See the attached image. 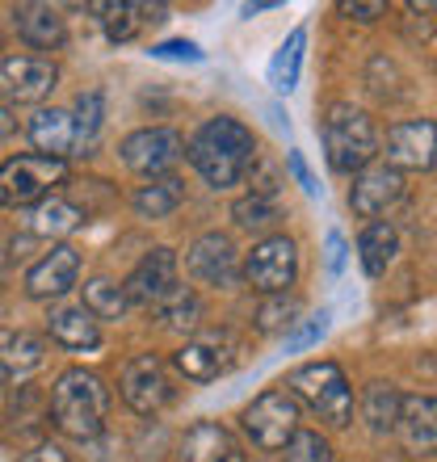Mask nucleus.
Wrapping results in <instances>:
<instances>
[{"instance_id": "c9c22d12", "label": "nucleus", "mask_w": 437, "mask_h": 462, "mask_svg": "<svg viewBox=\"0 0 437 462\" xmlns=\"http://www.w3.org/2000/svg\"><path fill=\"white\" fill-rule=\"evenodd\" d=\"M286 164H291V172H294V181L303 185V194L307 198H320V185H316V177H311V169H307V160H303V152H286Z\"/></svg>"}, {"instance_id": "f8f14e48", "label": "nucleus", "mask_w": 437, "mask_h": 462, "mask_svg": "<svg viewBox=\"0 0 437 462\" xmlns=\"http://www.w3.org/2000/svg\"><path fill=\"white\" fill-rule=\"evenodd\" d=\"M185 269L202 286H231L236 282V244H231V236H223V231L198 236L190 244V253H185Z\"/></svg>"}, {"instance_id": "cd10ccee", "label": "nucleus", "mask_w": 437, "mask_h": 462, "mask_svg": "<svg viewBox=\"0 0 437 462\" xmlns=\"http://www.w3.org/2000/svg\"><path fill=\"white\" fill-rule=\"evenodd\" d=\"M172 365H177L185 378H194V383H210V378L223 374V357H218V349L215 345H202V341H185L181 349L172 353Z\"/></svg>"}, {"instance_id": "f3484780", "label": "nucleus", "mask_w": 437, "mask_h": 462, "mask_svg": "<svg viewBox=\"0 0 437 462\" xmlns=\"http://www.w3.org/2000/svg\"><path fill=\"white\" fill-rule=\"evenodd\" d=\"M177 462H244V450L231 438V429H223L218 420H198L177 441Z\"/></svg>"}, {"instance_id": "ea45409f", "label": "nucleus", "mask_w": 437, "mask_h": 462, "mask_svg": "<svg viewBox=\"0 0 437 462\" xmlns=\"http://www.w3.org/2000/svg\"><path fill=\"white\" fill-rule=\"evenodd\" d=\"M25 462H68V454L60 446H38L34 454H25Z\"/></svg>"}, {"instance_id": "f03ea898", "label": "nucleus", "mask_w": 437, "mask_h": 462, "mask_svg": "<svg viewBox=\"0 0 437 462\" xmlns=\"http://www.w3.org/2000/svg\"><path fill=\"white\" fill-rule=\"evenodd\" d=\"M106 416H109V391L93 370H63L51 387V420L60 429L63 438L72 441H93L101 438L106 429Z\"/></svg>"}, {"instance_id": "2eb2a0df", "label": "nucleus", "mask_w": 437, "mask_h": 462, "mask_svg": "<svg viewBox=\"0 0 437 462\" xmlns=\"http://www.w3.org/2000/svg\"><path fill=\"white\" fill-rule=\"evenodd\" d=\"M395 438H400L404 454H413V458L437 454V395H404Z\"/></svg>"}, {"instance_id": "9b49d317", "label": "nucleus", "mask_w": 437, "mask_h": 462, "mask_svg": "<svg viewBox=\"0 0 437 462\" xmlns=\"http://www.w3.org/2000/svg\"><path fill=\"white\" fill-rule=\"evenodd\" d=\"M404 198V172H395L391 164H370L353 177L349 189V207L358 219L375 223L378 215H387V207H395Z\"/></svg>"}, {"instance_id": "a878e982", "label": "nucleus", "mask_w": 437, "mask_h": 462, "mask_svg": "<svg viewBox=\"0 0 437 462\" xmlns=\"http://www.w3.org/2000/svg\"><path fill=\"white\" fill-rule=\"evenodd\" d=\"M303 47H307V30H291L286 42L274 51L269 60V85L274 93H291L299 85V72H303Z\"/></svg>"}, {"instance_id": "9d476101", "label": "nucleus", "mask_w": 437, "mask_h": 462, "mask_svg": "<svg viewBox=\"0 0 437 462\" xmlns=\"http://www.w3.org/2000/svg\"><path fill=\"white\" fill-rule=\"evenodd\" d=\"M387 164L395 172H429L437 164V122L408 118L387 131Z\"/></svg>"}, {"instance_id": "bb28decb", "label": "nucleus", "mask_w": 437, "mask_h": 462, "mask_svg": "<svg viewBox=\"0 0 437 462\" xmlns=\"http://www.w3.org/2000/svg\"><path fill=\"white\" fill-rule=\"evenodd\" d=\"M93 319H122L126 311H131V299H126V291H122L118 282L109 278H88L85 282V303H80Z\"/></svg>"}, {"instance_id": "e433bc0d", "label": "nucleus", "mask_w": 437, "mask_h": 462, "mask_svg": "<svg viewBox=\"0 0 437 462\" xmlns=\"http://www.w3.org/2000/svg\"><path fill=\"white\" fill-rule=\"evenodd\" d=\"M324 332H328V311H320V316L311 319V324H307V328L299 332V337H291V349H307V345L320 341Z\"/></svg>"}, {"instance_id": "7ed1b4c3", "label": "nucleus", "mask_w": 437, "mask_h": 462, "mask_svg": "<svg viewBox=\"0 0 437 462\" xmlns=\"http://www.w3.org/2000/svg\"><path fill=\"white\" fill-rule=\"evenodd\" d=\"M320 139H324V156L332 172L340 177H358L370 169L378 156V126L366 110H358L353 101H332L320 118Z\"/></svg>"}, {"instance_id": "4c0bfd02", "label": "nucleus", "mask_w": 437, "mask_h": 462, "mask_svg": "<svg viewBox=\"0 0 437 462\" xmlns=\"http://www.w3.org/2000/svg\"><path fill=\"white\" fill-rule=\"evenodd\" d=\"M340 13L349 22H378V17H387V5H340Z\"/></svg>"}, {"instance_id": "4468645a", "label": "nucleus", "mask_w": 437, "mask_h": 462, "mask_svg": "<svg viewBox=\"0 0 437 462\" xmlns=\"http://www.w3.org/2000/svg\"><path fill=\"white\" fill-rule=\"evenodd\" d=\"M177 286V253L172 248H152V253L131 269V278L122 282V291L131 303H144V307H156L164 294Z\"/></svg>"}, {"instance_id": "aec40b11", "label": "nucleus", "mask_w": 437, "mask_h": 462, "mask_svg": "<svg viewBox=\"0 0 437 462\" xmlns=\"http://www.w3.org/2000/svg\"><path fill=\"white\" fill-rule=\"evenodd\" d=\"M13 25H17L22 42H30V47H38V51H55V47H63V38H68L63 13L51 9V5H17V9H13Z\"/></svg>"}, {"instance_id": "473e14b6", "label": "nucleus", "mask_w": 437, "mask_h": 462, "mask_svg": "<svg viewBox=\"0 0 437 462\" xmlns=\"http://www.w3.org/2000/svg\"><path fill=\"white\" fill-rule=\"evenodd\" d=\"M286 462H337L332 458V441L316 429H299L291 441H286Z\"/></svg>"}, {"instance_id": "39448f33", "label": "nucleus", "mask_w": 437, "mask_h": 462, "mask_svg": "<svg viewBox=\"0 0 437 462\" xmlns=\"http://www.w3.org/2000/svg\"><path fill=\"white\" fill-rule=\"evenodd\" d=\"M68 164L51 156H13L0 164V207H38L47 202L51 189L63 185Z\"/></svg>"}, {"instance_id": "0eeeda50", "label": "nucleus", "mask_w": 437, "mask_h": 462, "mask_svg": "<svg viewBox=\"0 0 437 462\" xmlns=\"http://www.w3.org/2000/svg\"><path fill=\"white\" fill-rule=\"evenodd\" d=\"M244 282L256 294H286L299 282V244L291 236H265L244 256Z\"/></svg>"}, {"instance_id": "ddd939ff", "label": "nucleus", "mask_w": 437, "mask_h": 462, "mask_svg": "<svg viewBox=\"0 0 437 462\" xmlns=\"http://www.w3.org/2000/svg\"><path fill=\"white\" fill-rule=\"evenodd\" d=\"M60 80V68L42 55H5L0 60V85L13 101H42Z\"/></svg>"}, {"instance_id": "1a4fd4ad", "label": "nucleus", "mask_w": 437, "mask_h": 462, "mask_svg": "<svg viewBox=\"0 0 437 462\" xmlns=\"http://www.w3.org/2000/svg\"><path fill=\"white\" fill-rule=\"evenodd\" d=\"M118 391H122V400L131 403L139 416L160 412V408L172 400L169 370H164V362H160L156 353H135L131 362L122 365Z\"/></svg>"}, {"instance_id": "72a5a7b5", "label": "nucleus", "mask_w": 437, "mask_h": 462, "mask_svg": "<svg viewBox=\"0 0 437 462\" xmlns=\"http://www.w3.org/2000/svg\"><path fill=\"white\" fill-rule=\"evenodd\" d=\"M294 316H299V303H269L256 311V319H261V332H278V328H291Z\"/></svg>"}, {"instance_id": "c756f323", "label": "nucleus", "mask_w": 437, "mask_h": 462, "mask_svg": "<svg viewBox=\"0 0 437 462\" xmlns=\"http://www.w3.org/2000/svg\"><path fill=\"white\" fill-rule=\"evenodd\" d=\"M231 219H236V227H244V231H265L282 219V210H278V202H269V198L244 194V198H236Z\"/></svg>"}, {"instance_id": "f257e3e1", "label": "nucleus", "mask_w": 437, "mask_h": 462, "mask_svg": "<svg viewBox=\"0 0 437 462\" xmlns=\"http://www.w3.org/2000/svg\"><path fill=\"white\" fill-rule=\"evenodd\" d=\"M185 156L198 169V177L215 189H231L240 185L256 164V139L253 131L244 126L240 118L231 114H218V118H207L194 131V139L185 143Z\"/></svg>"}, {"instance_id": "a211bd4d", "label": "nucleus", "mask_w": 437, "mask_h": 462, "mask_svg": "<svg viewBox=\"0 0 437 462\" xmlns=\"http://www.w3.org/2000/svg\"><path fill=\"white\" fill-rule=\"evenodd\" d=\"M30 143L51 160H63V156H80V143H76V114L68 110H38L25 126Z\"/></svg>"}, {"instance_id": "c85d7f7f", "label": "nucleus", "mask_w": 437, "mask_h": 462, "mask_svg": "<svg viewBox=\"0 0 437 462\" xmlns=\"http://www.w3.org/2000/svg\"><path fill=\"white\" fill-rule=\"evenodd\" d=\"M156 316L164 319V328H185L190 332L198 324V316H202V303H198V294L190 291V286L177 282V286L156 303Z\"/></svg>"}, {"instance_id": "dca6fc26", "label": "nucleus", "mask_w": 437, "mask_h": 462, "mask_svg": "<svg viewBox=\"0 0 437 462\" xmlns=\"http://www.w3.org/2000/svg\"><path fill=\"white\" fill-rule=\"evenodd\" d=\"M80 278V253L72 244H55L30 273H25V294L30 299H60L68 294Z\"/></svg>"}, {"instance_id": "4be33fe9", "label": "nucleus", "mask_w": 437, "mask_h": 462, "mask_svg": "<svg viewBox=\"0 0 437 462\" xmlns=\"http://www.w3.org/2000/svg\"><path fill=\"white\" fill-rule=\"evenodd\" d=\"M395 253H400V231L391 227L387 219L366 223L362 236H358V256H362L366 278H383L387 265L395 261Z\"/></svg>"}, {"instance_id": "20e7f679", "label": "nucleus", "mask_w": 437, "mask_h": 462, "mask_svg": "<svg viewBox=\"0 0 437 462\" xmlns=\"http://www.w3.org/2000/svg\"><path fill=\"white\" fill-rule=\"evenodd\" d=\"M294 400H303L328 429H349L353 425V387L337 362H307L291 370L286 378Z\"/></svg>"}, {"instance_id": "2f4dec72", "label": "nucleus", "mask_w": 437, "mask_h": 462, "mask_svg": "<svg viewBox=\"0 0 437 462\" xmlns=\"http://www.w3.org/2000/svg\"><path fill=\"white\" fill-rule=\"evenodd\" d=\"M101 122H106V101H101V93H80V97H76V143H80V156H85V147L98 143Z\"/></svg>"}, {"instance_id": "a19ab883", "label": "nucleus", "mask_w": 437, "mask_h": 462, "mask_svg": "<svg viewBox=\"0 0 437 462\" xmlns=\"http://www.w3.org/2000/svg\"><path fill=\"white\" fill-rule=\"evenodd\" d=\"M13 131H17V118L9 114V106H0V143H5Z\"/></svg>"}, {"instance_id": "393cba45", "label": "nucleus", "mask_w": 437, "mask_h": 462, "mask_svg": "<svg viewBox=\"0 0 437 462\" xmlns=\"http://www.w3.org/2000/svg\"><path fill=\"white\" fill-rule=\"evenodd\" d=\"M88 215L76 207V202H68V198H47V202H38V207L30 210V236H68V231H76Z\"/></svg>"}, {"instance_id": "412c9836", "label": "nucleus", "mask_w": 437, "mask_h": 462, "mask_svg": "<svg viewBox=\"0 0 437 462\" xmlns=\"http://www.w3.org/2000/svg\"><path fill=\"white\" fill-rule=\"evenodd\" d=\"M47 332L51 341H60L63 349H98L101 345L98 319L88 316L85 307H55L47 316Z\"/></svg>"}, {"instance_id": "5701e85b", "label": "nucleus", "mask_w": 437, "mask_h": 462, "mask_svg": "<svg viewBox=\"0 0 437 462\" xmlns=\"http://www.w3.org/2000/svg\"><path fill=\"white\" fill-rule=\"evenodd\" d=\"M181 202H185V185L177 181V177H156V181L139 185L131 198V207L139 219H169Z\"/></svg>"}, {"instance_id": "f704fd0d", "label": "nucleus", "mask_w": 437, "mask_h": 462, "mask_svg": "<svg viewBox=\"0 0 437 462\" xmlns=\"http://www.w3.org/2000/svg\"><path fill=\"white\" fill-rule=\"evenodd\" d=\"M152 60H190V63H202V47L190 42V38H172V42H160L152 47Z\"/></svg>"}, {"instance_id": "6ab92c4d", "label": "nucleus", "mask_w": 437, "mask_h": 462, "mask_svg": "<svg viewBox=\"0 0 437 462\" xmlns=\"http://www.w3.org/2000/svg\"><path fill=\"white\" fill-rule=\"evenodd\" d=\"M42 353H47L42 337H34L25 328H0V387L34 374L42 365Z\"/></svg>"}, {"instance_id": "7c9ffc66", "label": "nucleus", "mask_w": 437, "mask_h": 462, "mask_svg": "<svg viewBox=\"0 0 437 462\" xmlns=\"http://www.w3.org/2000/svg\"><path fill=\"white\" fill-rule=\"evenodd\" d=\"M93 13H101V30H106L109 42H131L139 34V5H93Z\"/></svg>"}, {"instance_id": "b1692460", "label": "nucleus", "mask_w": 437, "mask_h": 462, "mask_svg": "<svg viewBox=\"0 0 437 462\" xmlns=\"http://www.w3.org/2000/svg\"><path fill=\"white\" fill-rule=\"evenodd\" d=\"M400 403H404V395H400V387L395 383H366V391H362V420L375 433H395V420H400Z\"/></svg>"}, {"instance_id": "6e6552de", "label": "nucleus", "mask_w": 437, "mask_h": 462, "mask_svg": "<svg viewBox=\"0 0 437 462\" xmlns=\"http://www.w3.org/2000/svg\"><path fill=\"white\" fill-rule=\"evenodd\" d=\"M181 156H185V139L172 126H144V131H131L122 139V164L139 172V177H152V181L160 172H169Z\"/></svg>"}, {"instance_id": "423d86ee", "label": "nucleus", "mask_w": 437, "mask_h": 462, "mask_svg": "<svg viewBox=\"0 0 437 462\" xmlns=\"http://www.w3.org/2000/svg\"><path fill=\"white\" fill-rule=\"evenodd\" d=\"M240 420L256 450H286V441L299 433V400L286 387H269L244 408Z\"/></svg>"}, {"instance_id": "58836bf2", "label": "nucleus", "mask_w": 437, "mask_h": 462, "mask_svg": "<svg viewBox=\"0 0 437 462\" xmlns=\"http://www.w3.org/2000/svg\"><path fill=\"white\" fill-rule=\"evenodd\" d=\"M328 269H332V273L345 269V236H340V231H328Z\"/></svg>"}, {"instance_id": "79ce46f5", "label": "nucleus", "mask_w": 437, "mask_h": 462, "mask_svg": "<svg viewBox=\"0 0 437 462\" xmlns=\"http://www.w3.org/2000/svg\"><path fill=\"white\" fill-rule=\"evenodd\" d=\"M5 261H9V253H0V265H5Z\"/></svg>"}]
</instances>
